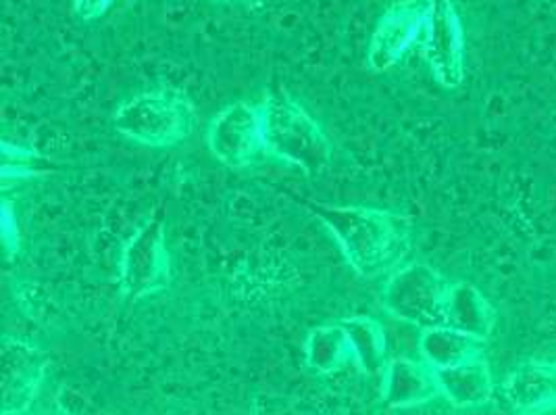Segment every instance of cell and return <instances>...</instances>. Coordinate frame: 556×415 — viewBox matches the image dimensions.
<instances>
[{"instance_id": "obj_1", "label": "cell", "mask_w": 556, "mask_h": 415, "mask_svg": "<svg viewBox=\"0 0 556 415\" xmlns=\"http://www.w3.org/2000/svg\"><path fill=\"white\" fill-rule=\"evenodd\" d=\"M306 208L336 238L361 278L371 280L392 272L410 251V224L401 213L326 203H306Z\"/></svg>"}, {"instance_id": "obj_2", "label": "cell", "mask_w": 556, "mask_h": 415, "mask_svg": "<svg viewBox=\"0 0 556 415\" xmlns=\"http://www.w3.org/2000/svg\"><path fill=\"white\" fill-rule=\"evenodd\" d=\"M258 109L269 156L301 167L306 176H319L328 169L333 156L331 142L303 104L286 92H271Z\"/></svg>"}, {"instance_id": "obj_3", "label": "cell", "mask_w": 556, "mask_h": 415, "mask_svg": "<svg viewBox=\"0 0 556 415\" xmlns=\"http://www.w3.org/2000/svg\"><path fill=\"white\" fill-rule=\"evenodd\" d=\"M197 109L176 88H159L129 99L113 115V126L124 138L151 149H172L197 131Z\"/></svg>"}, {"instance_id": "obj_4", "label": "cell", "mask_w": 556, "mask_h": 415, "mask_svg": "<svg viewBox=\"0 0 556 415\" xmlns=\"http://www.w3.org/2000/svg\"><path fill=\"white\" fill-rule=\"evenodd\" d=\"M453 285L424 263L396 269L381 292L386 312L424 330L446 328V312Z\"/></svg>"}, {"instance_id": "obj_5", "label": "cell", "mask_w": 556, "mask_h": 415, "mask_svg": "<svg viewBox=\"0 0 556 415\" xmlns=\"http://www.w3.org/2000/svg\"><path fill=\"white\" fill-rule=\"evenodd\" d=\"M119 280L129 301L149 299L172 282V253L159 219H147L127 240Z\"/></svg>"}, {"instance_id": "obj_6", "label": "cell", "mask_w": 556, "mask_h": 415, "mask_svg": "<svg viewBox=\"0 0 556 415\" xmlns=\"http://www.w3.org/2000/svg\"><path fill=\"white\" fill-rule=\"evenodd\" d=\"M206 138L213 156L233 169L249 167L269 155L263 138L261 109L244 101L219 111L208 126Z\"/></svg>"}, {"instance_id": "obj_7", "label": "cell", "mask_w": 556, "mask_h": 415, "mask_svg": "<svg viewBox=\"0 0 556 415\" xmlns=\"http://www.w3.org/2000/svg\"><path fill=\"white\" fill-rule=\"evenodd\" d=\"M430 0H401L392 4L374 29L367 49V63L374 72L392 70L426 32Z\"/></svg>"}, {"instance_id": "obj_8", "label": "cell", "mask_w": 556, "mask_h": 415, "mask_svg": "<svg viewBox=\"0 0 556 415\" xmlns=\"http://www.w3.org/2000/svg\"><path fill=\"white\" fill-rule=\"evenodd\" d=\"M47 355L20 338H4L0 353V387H2V414H24L45 380Z\"/></svg>"}, {"instance_id": "obj_9", "label": "cell", "mask_w": 556, "mask_h": 415, "mask_svg": "<svg viewBox=\"0 0 556 415\" xmlns=\"http://www.w3.org/2000/svg\"><path fill=\"white\" fill-rule=\"evenodd\" d=\"M426 56L435 79L456 88L465 74V38L455 0H430L426 22Z\"/></svg>"}, {"instance_id": "obj_10", "label": "cell", "mask_w": 556, "mask_h": 415, "mask_svg": "<svg viewBox=\"0 0 556 415\" xmlns=\"http://www.w3.org/2000/svg\"><path fill=\"white\" fill-rule=\"evenodd\" d=\"M346 335L351 338L354 351V364L365 374L378 376L388 367V338L378 319L369 315H353L340 319Z\"/></svg>"}, {"instance_id": "obj_11", "label": "cell", "mask_w": 556, "mask_h": 415, "mask_svg": "<svg viewBox=\"0 0 556 415\" xmlns=\"http://www.w3.org/2000/svg\"><path fill=\"white\" fill-rule=\"evenodd\" d=\"M304 351H306V364L324 376L336 374L354 362L351 338L340 322L311 330Z\"/></svg>"}, {"instance_id": "obj_12", "label": "cell", "mask_w": 556, "mask_h": 415, "mask_svg": "<svg viewBox=\"0 0 556 415\" xmlns=\"http://www.w3.org/2000/svg\"><path fill=\"white\" fill-rule=\"evenodd\" d=\"M435 389V378L424 365L415 364L406 357L392 360L386 367V382H383V399L392 407H403L417 401H424Z\"/></svg>"}, {"instance_id": "obj_13", "label": "cell", "mask_w": 556, "mask_h": 415, "mask_svg": "<svg viewBox=\"0 0 556 415\" xmlns=\"http://www.w3.org/2000/svg\"><path fill=\"white\" fill-rule=\"evenodd\" d=\"M421 351L431 365L438 369L455 367L469 362L473 353L471 335L458 332L453 328H430L421 338Z\"/></svg>"}, {"instance_id": "obj_14", "label": "cell", "mask_w": 556, "mask_h": 415, "mask_svg": "<svg viewBox=\"0 0 556 415\" xmlns=\"http://www.w3.org/2000/svg\"><path fill=\"white\" fill-rule=\"evenodd\" d=\"M40 163H42V159L34 155L27 149L11 147L9 142L2 144V178H4V183H9L11 178L24 180V178H34V176L42 174L45 169L40 167Z\"/></svg>"}, {"instance_id": "obj_15", "label": "cell", "mask_w": 556, "mask_h": 415, "mask_svg": "<svg viewBox=\"0 0 556 415\" xmlns=\"http://www.w3.org/2000/svg\"><path fill=\"white\" fill-rule=\"evenodd\" d=\"M115 0H74L76 15L81 22H94L111 9Z\"/></svg>"}, {"instance_id": "obj_16", "label": "cell", "mask_w": 556, "mask_h": 415, "mask_svg": "<svg viewBox=\"0 0 556 415\" xmlns=\"http://www.w3.org/2000/svg\"><path fill=\"white\" fill-rule=\"evenodd\" d=\"M4 208V215H2V238H4V251L7 253H15L20 247V236H17V228H13V213H11V205L9 201L2 203Z\"/></svg>"}]
</instances>
